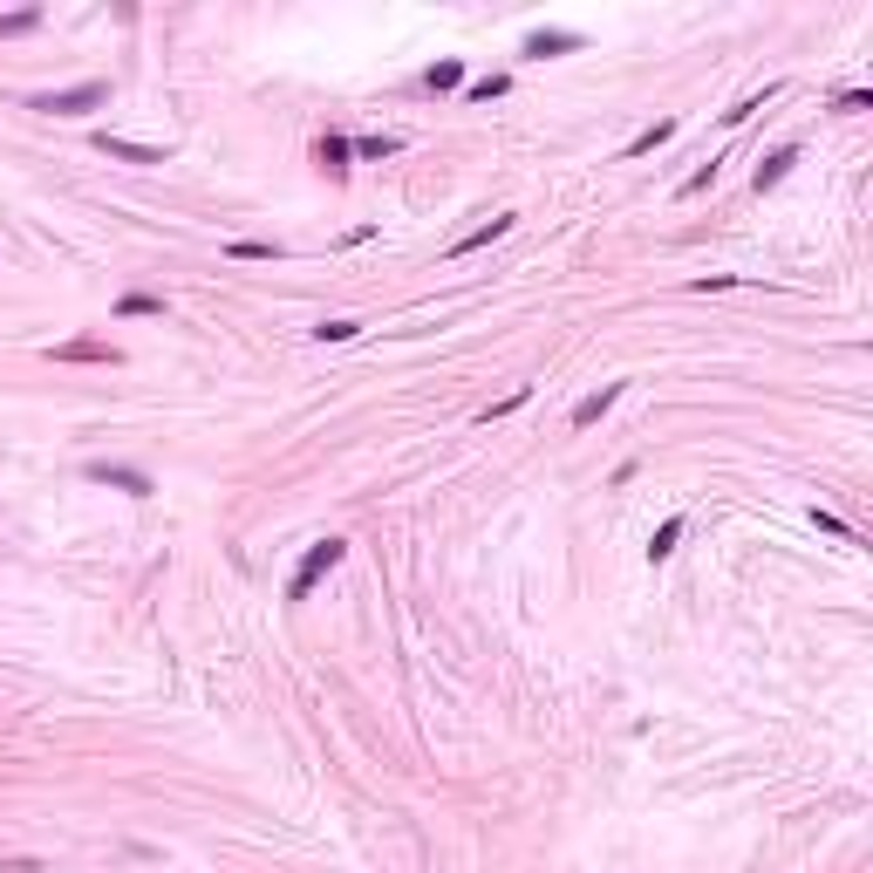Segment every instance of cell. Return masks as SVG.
Wrapping results in <instances>:
<instances>
[{
  "label": "cell",
  "mask_w": 873,
  "mask_h": 873,
  "mask_svg": "<svg viewBox=\"0 0 873 873\" xmlns=\"http://www.w3.org/2000/svg\"><path fill=\"white\" fill-rule=\"evenodd\" d=\"M342 560H348V539H335V532H328V539H314V546L301 553V567H294V580H287V601H307V594H314L328 573L342 567Z\"/></svg>",
  "instance_id": "cell-1"
},
{
  "label": "cell",
  "mask_w": 873,
  "mask_h": 873,
  "mask_svg": "<svg viewBox=\"0 0 873 873\" xmlns=\"http://www.w3.org/2000/svg\"><path fill=\"white\" fill-rule=\"evenodd\" d=\"M103 103H110V82H103V76L76 82V89H48V96H28V110H41V116H89V110H103Z\"/></svg>",
  "instance_id": "cell-2"
},
{
  "label": "cell",
  "mask_w": 873,
  "mask_h": 873,
  "mask_svg": "<svg viewBox=\"0 0 873 873\" xmlns=\"http://www.w3.org/2000/svg\"><path fill=\"white\" fill-rule=\"evenodd\" d=\"M89 485H110V492H130V498H151V471H137V464H110V457H96L89 471H82Z\"/></svg>",
  "instance_id": "cell-3"
},
{
  "label": "cell",
  "mask_w": 873,
  "mask_h": 873,
  "mask_svg": "<svg viewBox=\"0 0 873 873\" xmlns=\"http://www.w3.org/2000/svg\"><path fill=\"white\" fill-rule=\"evenodd\" d=\"M573 48H587V35H580V28H539V35H526V55H532V62H546V55H573Z\"/></svg>",
  "instance_id": "cell-4"
},
{
  "label": "cell",
  "mask_w": 873,
  "mask_h": 873,
  "mask_svg": "<svg viewBox=\"0 0 873 873\" xmlns=\"http://www.w3.org/2000/svg\"><path fill=\"white\" fill-rule=\"evenodd\" d=\"M792 164H798V144H778V151L764 157L758 171H751V185H758V198H764V191H778V185H785V178H792Z\"/></svg>",
  "instance_id": "cell-5"
},
{
  "label": "cell",
  "mask_w": 873,
  "mask_h": 873,
  "mask_svg": "<svg viewBox=\"0 0 873 873\" xmlns=\"http://www.w3.org/2000/svg\"><path fill=\"white\" fill-rule=\"evenodd\" d=\"M614 403H621V382H608V389H594V396H580V403H573V430H594V423L608 417Z\"/></svg>",
  "instance_id": "cell-6"
},
{
  "label": "cell",
  "mask_w": 873,
  "mask_h": 873,
  "mask_svg": "<svg viewBox=\"0 0 873 873\" xmlns=\"http://www.w3.org/2000/svg\"><path fill=\"white\" fill-rule=\"evenodd\" d=\"M96 151L116 157V164H164V151H151V144H130V137H110V130L96 137Z\"/></svg>",
  "instance_id": "cell-7"
},
{
  "label": "cell",
  "mask_w": 873,
  "mask_h": 873,
  "mask_svg": "<svg viewBox=\"0 0 873 873\" xmlns=\"http://www.w3.org/2000/svg\"><path fill=\"white\" fill-rule=\"evenodd\" d=\"M55 362H110V369H116L123 355H116L110 342H62V348H55Z\"/></svg>",
  "instance_id": "cell-8"
},
{
  "label": "cell",
  "mask_w": 873,
  "mask_h": 873,
  "mask_svg": "<svg viewBox=\"0 0 873 873\" xmlns=\"http://www.w3.org/2000/svg\"><path fill=\"white\" fill-rule=\"evenodd\" d=\"M505 232H512V212H498V219H485L478 232H464L451 253H478V246H492V239H505Z\"/></svg>",
  "instance_id": "cell-9"
},
{
  "label": "cell",
  "mask_w": 873,
  "mask_h": 873,
  "mask_svg": "<svg viewBox=\"0 0 873 873\" xmlns=\"http://www.w3.org/2000/svg\"><path fill=\"white\" fill-rule=\"evenodd\" d=\"M423 89H430V96H451V89H464V62H437V69H423Z\"/></svg>",
  "instance_id": "cell-10"
},
{
  "label": "cell",
  "mask_w": 873,
  "mask_h": 873,
  "mask_svg": "<svg viewBox=\"0 0 873 873\" xmlns=\"http://www.w3.org/2000/svg\"><path fill=\"white\" fill-rule=\"evenodd\" d=\"M314 157H321V171H335V178H342V171H348V157H355V151H348V137H335V130H328V137L314 144Z\"/></svg>",
  "instance_id": "cell-11"
},
{
  "label": "cell",
  "mask_w": 873,
  "mask_h": 873,
  "mask_svg": "<svg viewBox=\"0 0 873 873\" xmlns=\"http://www.w3.org/2000/svg\"><path fill=\"white\" fill-rule=\"evenodd\" d=\"M669 137H676V123L662 116V123H648L642 137H628V151H621V157H648V151H655V144H669Z\"/></svg>",
  "instance_id": "cell-12"
},
{
  "label": "cell",
  "mask_w": 873,
  "mask_h": 873,
  "mask_svg": "<svg viewBox=\"0 0 873 873\" xmlns=\"http://www.w3.org/2000/svg\"><path fill=\"white\" fill-rule=\"evenodd\" d=\"M676 539H683V519H662V526H655V539H648V560H669V553H676Z\"/></svg>",
  "instance_id": "cell-13"
},
{
  "label": "cell",
  "mask_w": 873,
  "mask_h": 873,
  "mask_svg": "<svg viewBox=\"0 0 873 873\" xmlns=\"http://www.w3.org/2000/svg\"><path fill=\"white\" fill-rule=\"evenodd\" d=\"M771 96H778V82H764V96H744V103H730V110H723V123L737 130V123H744V116H758L764 103H771Z\"/></svg>",
  "instance_id": "cell-14"
},
{
  "label": "cell",
  "mask_w": 873,
  "mask_h": 873,
  "mask_svg": "<svg viewBox=\"0 0 873 873\" xmlns=\"http://www.w3.org/2000/svg\"><path fill=\"white\" fill-rule=\"evenodd\" d=\"M348 151H355V157H396V151H403V137H389V130H382V137H355Z\"/></svg>",
  "instance_id": "cell-15"
},
{
  "label": "cell",
  "mask_w": 873,
  "mask_h": 873,
  "mask_svg": "<svg viewBox=\"0 0 873 873\" xmlns=\"http://www.w3.org/2000/svg\"><path fill=\"white\" fill-rule=\"evenodd\" d=\"M116 314H123V321H137V314H164V301H157V294H123Z\"/></svg>",
  "instance_id": "cell-16"
},
{
  "label": "cell",
  "mask_w": 873,
  "mask_h": 873,
  "mask_svg": "<svg viewBox=\"0 0 873 873\" xmlns=\"http://www.w3.org/2000/svg\"><path fill=\"white\" fill-rule=\"evenodd\" d=\"M232 260H280L273 239H232Z\"/></svg>",
  "instance_id": "cell-17"
},
{
  "label": "cell",
  "mask_w": 873,
  "mask_h": 873,
  "mask_svg": "<svg viewBox=\"0 0 873 873\" xmlns=\"http://www.w3.org/2000/svg\"><path fill=\"white\" fill-rule=\"evenodd\" d=\"M28 28H41V7H21V14H0V41H7V35H28Z\"/></svg>",
  "instance_id": "cell-18"
},
{
  "label": "cell",
  "mask_w": 873,
  "mask_h": 873,
  "mask_svg": "<svg viewBox=\"0 0 873 873\" xmlns=\"http://www.w3.org/2000/svg\"><path fill=\"white\" fill-rule=\"evenodd\" d=\"M505 89H512V76H478L464 96H471V103H492V96H505Z\"/></svg>",
  "instance_id": "cell-19"
},
{
  "label": "cell",
  "mask_w": 873,
  "mask_h": 873,
  "mask_svg": "<svg viewBox=\"0 0 873 873\" xmlns=\"http://www.w3.org/2000/svg\"><path fill=\"white\" fill-rule=\"evenodd\" d=\"M355 335H362V321H321L314 328V342H355Z\"/></svg>",
  "instance_id": "cell-20"
},
{
  "label": "cell",
  "mask_w": 873,
  "mask_h": 873,
  "mask_svg": "<svg viewBox=\"0 0 873 873\" xmlns=\"http://www.w3.org/2000/svg\"><path fill=\"white\" fill-rule=\"evenodd\" d=\"M710 185H717V157H710L703 171H689V178H683V198H703Z\"/></svg>",
  "instance_id": "cell-21"
},
{
  "label": "cell",
  "mask_w": 873,
  "mask_h": 873,
  "mask_svg": "<svg viewBox=\"0 0 873 873\" xmlns=\"http://www.w3.org/2000/svg\"><path fill=\"white\" fill-rule=\"evenodd\" d=\"M812 526H819V532H833V539H853V526H846L839 512H819V505H812Z\"/></svg>",
  "instance_id": "cell-22"
},
{
  "label": "cell",
  "mask_w": 873,
  "mask_h": 873,
  "mask_svg": "<svg viewBox=\"0 0 873 873\" xmlns=\"http://www.w3.org/2000/svg\"><path fill=\"white\" fill-rule=\"evenodd\" d=\"M696 294H723V287H737V273H703V280H689Z\"/></svg>",
  "instance_id": "cell-23"
},
{
  "label": "cell",
  "mask_w": 873,
  "mask_h": 873,
  "mask_svg": "<svg viewBox=\"0 0 873 873\" xmlns=\"http://www.w3.org/2000/svg\"><path fill=\"white\" fill-rule=\"evenodd\" d=\"M833 110H846V116H860V110H873V96H867V89H846V96H839Z\"/></svg>",
  "instance_id": "cell-24"
}]
</instances>
